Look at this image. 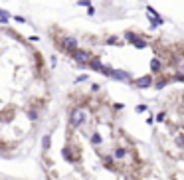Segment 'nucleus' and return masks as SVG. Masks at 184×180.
<instances>
[{
	"label": "nucleus",
	"mask_w": 184,
	"mask_h": 180,
	"mask_svg": "<svg viewBox=\"0 0 184 180\" xmlns=\"http://www.w3.org/2000/svg\"><path fill=\"white\" fill-rule=\"evenodd\" d=\"M135 83H137L139 87H150V85H153V77H150V75H147V77H140V79H137Z\"/></svg>",
	"instance_id": "20e7f679"
},
{
	"label": "nucleus",
	"mask_w": 184,
	"mask_h": 180,
	"mask_svg": "<svg viewBox=\"0 0 184 180\" xmlns=\"http://www.w3.org/2000/svg\"><path fill=\"white\" fill-rule=\"evenodd\" d=\"M77 4H79V6H89V0H79Z\"/></svg>",
	"instance_id": "9d476101"
},
{
	"label": "nucleus",
	"mask_w": 184,
	"mask_h": 180,
	"mask_svg": "<svg viewBox=\"0 0 184 180\" xmlns=\"http://www.w3.org/2000/svg\"><path fill=\"white\" fill-rule=\"evenodd\" d=\"M150 69H153V73H156V72L160 69V62H159L156 58H153V59H150Z\"/></svg>",
	"instance_id": "0eeeda50"
},
{
	"label": "nucleus",
	"mask_w": 184,
	"mask_h": 180,
	"mask_svg": "<svg viewBox=\"0 0 184 180\" xmlns=\"http://www.w3.org/2000/svg\"><path fill=\"white\" fill-rule=\"evenodd\" d=\"M93 12H95V8H93V6H89V8H87V14H89V16H93Z\"/></svg>",
	"instance_id": "f8f14e48"
},
{
	"label": "nucleus",
	"mask_w": 184,
	"mask_h": 180,
	"mask_svg": "<svg viewBox=\"0 0 184 180\" xmlns=\"http://www.w3.org/2000/svg\"><path fill=\"white\" fill-rule=\"evenodd\" d=\"M182 69H184V67H182Z\"/></svg>",
	"instance_id": "ddd939ff"
},
{
	"label": "nucleus",
	"mask_w": 184,
	"mask_h": 180,
	"mask_svg": "<svg viewBox=\"0 0 184 180\" xmlns=\"http://www.w3.org/2000/svg\"><path fill=\"white\" fill-rule=\"evenodd\" d=\"M137 111H139V113H143V111H147V105H139V107H137Z\"/></svg>",
	"instance_id": "9b49d317"
},
{
	"label": "nucleus",
	"mask_w": 184,
	"mask_h": 180,
	"mask_svg": "<svg viewBox=\"0 0 184 180\" xmlns=\"http://www.w3.org/2000/svg\"><path fill=\"white\" fill-rule=\"evenodd\" d=\"M166 83H168V79H156L154 81V87H156V89H162Z\"/></svg>",
	"instance_id": "6e6552de"
},
{
	"label": "nucleus",
	"mask_w": 184,
	"mask_h": 180,
	"mask_svg": "<svg viewBox=\"0 0 184 180\" xmlns=\"http://www.w3.org/2000/svg\"><path fill=\"white\" fill-rule=\"evenodd\" d=\"M71 56L75 58V62H77V63H87V59L91 58L89 53H87V52H83V50H75Z\"/></svg>",
	"instance_id": "7ed1b4c3"
},
{
	"label": "nucleus",
	"mask_w": 184,
	"mask_h": 180,
	"mask_svg": "<svg viewBox=\"0 0 184 180\" xmlns=\"http://www.w3.org/2000/svg\"><path fill=\"white\" fill-rule=\"evenodd\" d=\"M109 77H113V79H119V81H129V75H127L125 72H115V69H113V73L109 75Z\"/></svg>",
	"instance_id": "39448f33"
},
{
	"label": "nucleus",
	"mask_w": 184,
	"mask_h": 180,
	"mask_svg": "<svg viewBox=\"0 0 184 180\" xmlns=\"http://www.w3.org/2000/svg\"><path fill=\"white\" fill-rule=\"evenodd\" d=\"M28 119H30V121H38V111H32V109H30V111H28Z\"/></svg>",
	"instance_id": "1a4fd4ad"
},
{
	"label": "nucleus",
	"mask_w": 184,
	"mask_h": 180,
	"mask_svg": "<svg viewBox=\"0 0 184 180\" xmlns=\"http://www.w3.org/2000/svg\"><path fill=\"white\" fill-rule=\"evenodd\" d=\"M85 121H87V117H85V113L81 111L79 107L71 109V117H69V125H71V127H79V125H83Z\"/></svg>",
	"instance_id": "f257e3e1"
},
{
	"label": "nucleus",
	"mask_w": 184,
	"mask_h": 180,
	"mask_svg": "<svg viewBox=\"0 0 184 180\" xmlns=\"http://www.w3.org/2000/svg\"><path fill=\"white\" fill-rule=\"evenodd\" d=\"M87 65H89L91 69H95V72H101V69H103V63H101L97 58H95V59H89V62H87Z\"/></svg>",
	"instance_id": "423d86ee"
},
{
	"label": "nucleus",
	"mask_w": 184,
	"mask_h": 180,
	"mask_svg": "<svg viewBox=\"0 0 184 180\" xmlns=\"http://www.w3.org/2000/svg\"><path fill=\"white\" fill-rule=\"evenodd\" d=\"M58 46H59V50H63V52H67V53H73L75 50H77L79 42L75 40V38H63L62 44H58Z\"/></svg>",
	"instance_id": "f03ea898"
}]
</instances>
